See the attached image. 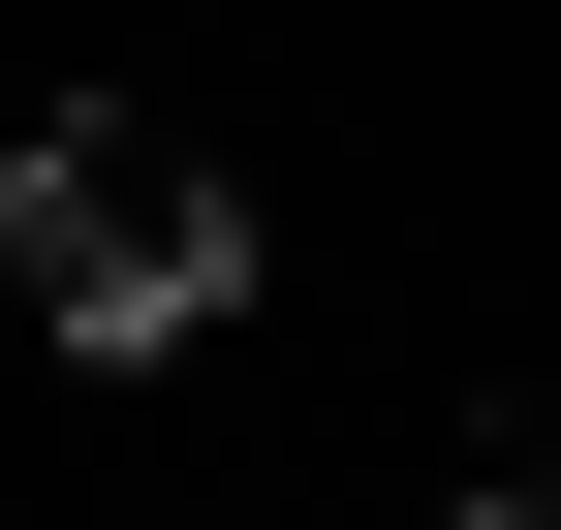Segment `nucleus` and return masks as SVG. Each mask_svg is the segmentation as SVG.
<instances>
[{
	"instance_id": "obj_1",
	"label": "nucleus",
	"mask_w": 561,
	"mask_h": 530,
	"mask_svg": "<svg viewBox=\"0 0 561 530\" xmlns=\"http://www.w3.org/2000/svg\"><path fill=\"white\" fill-rule=\"evenodd\" d=\"M0 281H32L94 375H157V344H219V312H250V187L187 157V125L62 94V125H0Z\"/></svg>"
},
{
	"instance_id": "obj_2",
	"label": "nucleus",
	"mask_w": 561,
	"mask_h": 530,
	"mask_svg": "<svg viewBox=\"0 0 561 530\" xmlns=\"http://www.w3.org/2000/svg\"><path fill=\"white\" fill-rule=\"evenodd\" d=\"M468 530H561V406H468Z\"/></svg>"
}]
</instances>
